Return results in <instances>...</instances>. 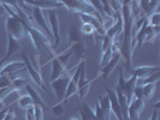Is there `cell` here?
Returning <instances> with one entry per match:
<instances>
[{
	"label": "cell",
	"instance_id": "cell-27",
	"mask_svg": "<svg viewBox=\"0 0 160 120\" xmlns=\"http://www.w3.org/2000/svg\"><path fill=\"white\" fill-rule=\"evenodd\" d=\"M65 102L62 101V102H58L57 104H54L52 107V114L54 117H62L63 114L65 113Z\"/></svg>",
	"mask_w": 160,
	"mask_h": 120
},
{
	"label": "cell",
	"instance_id": "cell-45",
	"mask_svg": "<svg viewBox=\"0 0 160 120\" xmlns=\"http://www.w3.org/2000/svg\"><path fill=\"white\" fill-rule=\"evenodd\" d=\"M23 120H25V119H23Z\"/></svg>",
	"mask_w": 160,
	"mask_h": 120
},
{
	"label": "cell",
	"instance_id": "cell-39",
	"mask_svg": "<svg viewBox=\"0 0 160 120\" xmlns=\"http://www.w3.org/2000/svg\"><path fill=\"white\" fill-rule=\"evenodd\" d=\"M15 118H16V114H15V112H13V109L11 108V109L8 112V114L5 115V118H4L2 120H15Z\"/></svg>",
	"mask_w": 160,
	"mask_h": 120
},
{
	"label": "cell",
	"instance_id": "cell-6",
	"mask_svg": "<svg viewBox=\"0 0 160 120\" xmlns=\"http://www.w3.org/2000/svg\"><path fill=\"white\" fill-rule=\"evenodd\" d=\"M22 61L24 63V65H25V70H27V72L29 73V76L32 77V79L35 82V84L39 85L42 90H45L46 93L49 94V91H48V89L46 88V85H45V83H43V79H42V77H41L40 70H38L36 67L32 66V64L30 63V60H29L28 55H27L24 52L22 53ZM49 95H51V94H49Z\"/></svg>",
	"mask_w": 160,
	"mask_h": 120
},
{
	"label": "cell",
	"instance_id": "cell-10",
	"mask_svg": "<svg viewBox=\"0 0 160 120\" xmlns=\"http://www.w3.org/2000/svg\"><path fill=\"white\" fill-rule=\"evenodd\" d=\"M157 71H160L159 66H138L131 71V74L135 76L137 79H143Z\"/></svg>",
	"mask_w": 160,
	"mask_h": 120
},
{
	"label": "cell",
	"instance_id": "cell-3",
	"mask_svg": "<svg viewBox=\"0 0 160 120\" xmlns=\"http://www.w3.org/2000/svg\"><path fill=\"white\" fill-rule=\"evenodd\" d=\"M59 2L68 8L70 12H76V13H89L96 17L104 25V18L102 16L96 11L89 4L87 0H59Z\"/></svg>",
	"mask_w": 160,
	"mask_h": 120
},
{
	"label": "cell",
	"instance_id": "cell-33",
	"mask_svg": "<svg viewBox=\"0 0 160 120\" xmlns=\"http://www.w3.org/2000/svg\"><path fill=\"white\" fill-rule=\"evenodd\" d=\"M89 4L93 6V7L95 8L96 11L102 16V18L105 17V15H104V11H102V5H101V1L100 0H87Z\"/></svg>",
	"mask_w": 160,
	"mask_h": 120
},
{
	"label": "cell",
	"instance_id": "cell-38",
	"mask_svg": "<svg viewBox=\"0 0 160 120\" xmlns=\"http://www.w3.org/2000/svg\"><path fill=\"white\" fill-rule=\"evenodd\" d=\"M149 1L151 0H140V10L142 11L144 13V11H146V8L148 6V4H149ZM143 13H142V16H143Z\"/></svg>",
	"mask_w": 160,
	"mask_h": 120
},
{
	"label": "cell",
	"instance_id": "cell-44",
	"mask_svg": "<svg viewBox=\"0 0 160 120\" xmlns=\"http://www.w3.org/2000/svg\"><path fill=\"white\" fill-rule=\"evenodd\" d=\"M70 120H81V119H80V118H76V117H72Z\"/></svg>",
	"mask_w": 160,
	"mask_h": 120
},
{
	"label": "cell",
	"instance_id": "cell-31",
	"mask_svg": "<svg viewBox=\"0 0 160 120\" xmlns=\"http://www.w3.org/2000/svg\"><path fill=\"white\" fill-rule=\"evenodd\" d=\"M148 19V24L152 26H160V13L159 12H153L151 16L147 18Z\"/></svg>",
	"mask_w": 160,
	"mask_h": 120
},
{
	"label": "cell",
	"instance_id": "cell-34",
	"mask_svg": "<svg viewBox=\"0 0 160 120\" xmlns=\"http://www.w3.org/2000/svg\"><path fill=\"white\" fill-rule=\"evenodd\" d=\"M108 1V5L113 8V11L116 12V13H122L120 11H122V2H120V0H107Z\"/></svg>",
	"mask_w": 160,
	"mask_h": 120
},
{
	"label": "cell",
	"instance_id": "cell-4",
	"mask_svg": "<svg viewBox=\"0 0 160 120\" xmlns=\"http://www.w3.org/2000/svg\"><path fill=\"white\" fill-rule=\"evenodd\" d=\"M27 32L29 34V36L32 37V42H34V46L36 47V49L41 52V53H48V54H52L53 53V46L51 45V40L48 39L47 36L41 31L40 29L35 28L32 24L30 25H24Z\"/></svg>",
	"mask_w": 160,
	"mask_h": 120
},
{
	"label": "cell",
	"instance_id": "cell-22",
	"mask_svg": "<svg viewBox=\"0 0 160 120\" xmlns=\"http://www.w3.org/2000/svg\"><path fill=\"white\" fill-rule=\"evenodd\" d=\"M8 52H6L5 58H6V59H10V58L19 49L21 46H19V41L16 40L15 37H12L11 35H8Z\"/></svg>",
	"mask_w": 160,
	"mask_h": 120
},
{
	"label": "cell",
	"instance_id": "cell-24",
	"mask_svg": "<svg viewBox=\"0 0 160 120\" xmlns=\"http://www.w3.org/2000/svg\"><path fill=\"white\" fill-rule=\"evenodd\" d=\"M160 78V71H157L152 73L151 76L146 77L143 79H137V84L138 85H143V84H149V83H157Z\"/></svg>",
	"mask_w": 160,
	"mask_h": 120
},
{
	"label": "cell",
	"instance_id": "cell-17",
	"mask_svg": "<svg viewBox=\"0 0 160 120\" xmlns=\"http://www.w3.org/2000/svg\"><path fill=\"white\" fill-rule=\"evenodd\" d=\"M24 88H25V90H27L28 95L32 97V100L34 101V104H35V106H40L42 109H46V108H47V104L45 103V101L41 98V96L39 95V93L32 88L30 84H28V83H27Z\"/></svg>",
	"mask_w": 160,
	"mask_h": 120
},
{
	"label": "cell",
	"instance_id": "cell-41",
	"mask_svg": "<svg viewBox=\"0 0 160 120\" xmlns=\"http://www.w3.org/2000/svg\"><path fill=\"white\" fill-rule=\"evenodd\" d=\"M149 120H158V109H154V112L152 114V118Z\"/></svg>",
	"mask_w": 160,
	"mask_h": 120
},
{
	"label": "cell",
	"instance_id": "cell-30",
	"mask_svg": "<svg viewBox=\"0 0 160 120\" xmlns=\"http://www.w3.org/2000/svg\"><path fill=\"white\" fill-rule=\"evenodd\" d=\"M27 83H28L27 78H24V77H17V78H15V79L12 80V87L16 89V90H22L25 87Z\"/></svg>",
	"mask_w": 160,
	"mask_h": 120
},
{
	"label": "cell",
	"instance_id": "cell-9",
	"mask_svg": "<svg viewBox=\"0 0 160 120\" xmlns=\"http://www.w3.org/2000/svg\"><path fill=\"white\" fill-rule=\"evenodd\" d=\"M144 108V100L143 98H136L132 97V100L130 101L128 107V114L130 120H138L140 119V114L142 113Z\"/></svg>",
	"mask_w": 160,
	"mask_h": 120
},
{
	"label": "cell",
	"instance_id": "cell-2",
	"mask_svg": "<svg viewBox=\"0 0 160 120\" xmlns=\"http://www.w3.org/2000/svg\"><path fill=\"white\" fill-rule=\"evenodd\" d=\"M5 8H6V12L8 13V18H6V30H8V35H11L12 37H15L18 41L24 39L28 32H27V29L24 26L23 21L18 17V15L15 12V10L12 7L5 5Z\"/></svg>",
	"mask_w": 160,
	"mask_h": 120
},
{
	"label": "cell",
	"instance_id": "cell-42",
	"mask_svg": "<svg viewBox=\"0 0 160 120\" xmlns=\"http://www.w3.org/2000/svg\"><path fill=\"white\" fill-rule=\"evenodd\" d=\"M6 60H8V59H6V58H5V56H4V58H2V59H0V70H1V67H2V66H4V65L6 64Z\"/></svg>",
	"mask_w": 160,
	"mask_h": 120
},
{
	"label": "cell",
	"instance_id": "cell-19",
	"mask_svg": "<svg viewBox=\"0 0 160 120\" xmlns=\"http://www.w3.org/2000/svg\"><path fill=\"white\" fill-rule=\"evenodd\" d=\"M99 104L102 109V113H104L105 120H111V102H110V97L106 95L102 96L99 98Z\"/></svg>",
	"mask_w": 160,
	"mask_h": 120
},
{
	"label": "cell",
	"instance_id": "cell-13",
	"mask_svg": "<svg viewBox=\"0 0 160 120\" xmlns=\"http://www.w3.org/2000/svg\"><path fill=\"white\" fill-rule=\"evenodd\" d=\"M68 71V69L64 65L59 61V59L54 56L52 59V73H51V80H54L57 78H59L62 74H64L65 72Z\"/></svg>",
	"mask_w": 160,
	"mask_h": 120
},
{
	"label": "cell",
	"instance_id": "cell-21",
	"mask_svg": "<svg viewBox=\"0 0 160 120\" xmlns=\"http://www.w3.org/2000/svg\"><path fill=\"white\" fill-rule=\"evenodd\" d=\"M101 77V73L99 72L98 74H96L94 78H92V79L87 80V83L84 84V85H82L81 88H78V90H77V93L76 94H78V100H80V102L87 96V94L89 93V89H90V85H92V83L94 82V80H96L98 78H100Z\"/></svg>",
	"mask_w": 160,
	"mask_h": 120
},
{
	"label": "cell",
	"instance_id": "cell-5",
	"mask_svg": "<svg viewBox=\"0 0 160 120\" xmlns=\"http://www.w3.org/2000/svg\"><path fill=\"white\" fill-rule=\"evenodd\" d=\"M70 79H71V72H69V70H68L59 78H57L54 80H51V85H52V88H53L54 93H56L58 102L64 101L66 88H68V84H69Z\"/></svg>",
	"mask_w": 160,
	"mask_h": 120
},
{
	"label": "cell",
	"instance_id": "cell-35",
	"mask_svg": "<svg viewBox=\"0 0 160 120\" xmlns=\"http://www.w3.org/2000/svg\"><path fill=\"white\" fill-rule=\"evenodd\" d=\"M94 114H95L96 120H105L104 113H102V109H101V107H100L99 102H96L95 103V111H94Z\"/></svg>",
	"mask_w": 160,
	"mask_h": 120
},
{
	"label": "cell",
	"instance_id": "cell-18",
	"mask_svg": "<svg viewBox=\"0 0 160 120\" xmlns=\"http://www.w3.org/2000/svg\"><path fill=\"white\" fill-rule=\"evenodd\" d=\"M70 50L72 52V54L76 56L78 60H82V58L86 54V46L82 42H72L70 43Z\"/></svg>",
	"mask_w": 160,
	"mask_h": 120
},
{
	"label": "cell",
	"instance_id": "cell-29",
	"mask_svg": "<svg viewBox=\"0 0 160 120\" xmlns=\"http://www.w3.org/2000/svg\"><path fill=\"white\" fill-rule=\"evenodd\" d=\"M56 56L59 59V61H60V63L66 67V65H68V63H69L70 58L72 56V52L70 50V48H68V49L64 50L63 53H60V54H58V55H56Z\"/></svg>",
	"mask_w": 160,
	"mask_h": 120
},
{
	"label": "cell",
	"instance_id": "cell-37",
	"mask_svg": "<svg viewBox=\"0 0 160 120\" xmlns=\"http://www.w3.org/2000/svg\"><path fill=\"white\" fill-rule=\"evenodd\" d=\"M12 106H13V104H8V106H6L5 108H2V109L0 111V120H2L4 118H5V115H6L8 111L12 108Z\"/></svg>",
	"mask_w": 160,
	"mask_h": 120
},
{
	"label": "cell",
	"instance_id": "cell-36",
	"mask_svg": "<svg viewBox=\"0 0 160 120\" xmlns=\"http://www.w3.org/2000/svg\"><path fill=\"white\" fill-rule=\"evenodd\" d=\"M134 97L136 98H143V90H142V85L137 84L134 90Z\"/></svg>",
	"mask_w": 160,
	"mask_h": 120
},
{
	"label": "cell",
	"instance_id": "cell-26",
	"mask_svg": "<svg viewBox=\"0 0 160 120\" xmlns=\"http://www.w3.org/2000/svg\"><path fill=\"white\" fill-rule=\"evenodd\" d=\"M113 55V50H112V47H111V45L108 46V47L105 49L104 52H102V56H101V63H100V65H101V67H104L105 65L107 64L110 60H111V58H112Z\"/></svg>",
	"mask_w": 160,
	"mask_h": 120
},
{
	"label": "cell",
	"instance_id": "cell-32",
	"mask_svg": "<svg viewBox=\"0 0 160 120\" xmlns=\"http://www.w3.org/2000/svg\"><path fill=\"white\" fill-rule=\"evenodd\" d=\"M12 87V79L8 77V74H1L0 76V89Z\"/></svg>",
	"mask_w": 160,
	"mask_h": 120
},
{
	"label": "cell",
	"instance_id": "cell-23",
	"mask_svg": "<svg viewBox=\"0 0 160 120\" xmlns=\"http://www.w3.org/2000/svg\"><path fill=\"white\" fill-rule=\"evenodd\" d=\"M142 90H143V100H152L155 94V83L143 84Z\"/></svg>",
	"mask_w": 160,
	"mask_h": 120
},
{
	"label": "cell",
	"instance_id": "cell-25",
	"mask_svg": "<svg viewBox=\"0 0 160 120\" xmlns=\"http://www.w3.org/2000/svg\"><path fill=\"white\" fill-rule=\"evenodd\" d=\"M18 104H19V107L23 108V109H27V108H29V107L35 106V104H34V101H32V97L29 95L21 96V97L18 98Z\"/></svg>",
	"mask_w": 160,
	"mask_h": 120
},
{
	"label": "cell",
	"instance_id": "cell-16",
	"mask_svg": "<svg viewBox=\"0 0 160 120\" xmlns=\"http://www.w3.org/2000/svg\"><path fill=\"white\" fill-rule=\"evenodd\" d=\"M136 85H137V78L135 76L130 74V78L128 80H125V87H124V95L127 97L129 103H130V101L134 97V90H135Z\"/></svg>",
	"mask_w": 160,
	"mask_h": 120
},
{
	"label": "cell",
	"instance_id": "cell-40",
	"mask_svg": "<svg viewBox=\"0 0 160 120\" xmlns=\"http://www.w3.org/2000/svg\"><path fill=\"white\" fill-rule=\"evenodd\" d=\"M6 15V8H5V5L2 2H0V17L5 16Z\"/></svg>",
	"mask_w": 160,
	"mask_h": 120
},
{
	"label": "cell",
	"instance_id": "cell-20",
	"mask_svg": "<svg viewBox=\"0 0 160 120\" xmlns=\"http://www.w3.org/2000/svg\"><path fill=\"white\" fill-rule=\"evenodd\" d=\"M69 41L72 42H82L83 41V34L77 25H70L69 28Z\"/></svg>",
	"mask_w": 160,
	"mask_h": 120
},
{
	"label": "cell",
	"instance_id": "cell-14",
	"mask_svg": "<svg viewBox=\"0 0 160 120\" xmlns=\"http://www.w3.org/2000/svg\"><path fill=\"white\" fill-rule=\"evenodd\" d=\"M78 112H80L81 120H96L95 114H94V111L93 108L90 107V104L87 103V102H83L78 106Z\"/></svg>",
	"mask_w": 160,
	"mask_h": 120
},
{
	"label": "cell",
	"instance_id": "cell-8",
	"mask_svg": "<svg viewBox=\"0 0 160 120\" xmlns=\"http://www.w3.org/2000/svg\"><path fill=\"white\" fill-rule=\"evenodd\" d=\"M42 11H43V10H41L40 7H35V6H32V19H34V22L38 24L41 29H42L41 31L43 32L49 40H53V35H52V32H51L49 25H48L47 22H46V19H45V16H43Z\"/></svg>",
	"mask_w": 160,
	"mask_h": 120
},
{
	"label": "cell",
	"instance_id": "cell-28",
	"mask_svg": "<svg viewBox=\"0 0 160 120\" xmlns=\"http://www.w3.org/2000/svg\"><path fill=\"white\" fill-rule=\"evenodd\" d=\"M81 31H82L83 35H94V34H98V32H96L95 26L92 25V24H89V23L82 24V26H81ZM98 37H100L99 34H98ZM100 39H101V37H100Z\"/></svg>",
	"mask_w": 160,
	"mask_h": 120
},
{
	"label": "cell",
	"instance_id": "cell-15",
	"mask_svg": "<svg viewBox=\"0 0 160 120\" xmlns=\"http://www.w3.org/2000/svg\"><path fill=\"white\" fill-rule=\"evenodd\" d=\"M25 69V65L23 61H11L8 64H5L1 70H0V76L1 74H10V73H13V72L21 71Z\"/></svg>",
	"mask_w": 160,
	"mask_h": 120
},
{
	"label": "cell",
	"instance_id": "cell-1",
	"mask_svg": "<svg viewBox=\"0 0 160 120\" xmlns=\"http://www.w3.org/2000/svg\"><path fill=\"white\" fill-rule=\"evenodd\" d=\"M122 18H123V31H122V45L120 55L124 59V65L127 71L131 74V63H132V50L135 48L134 41V17L131 13L130 4L122 5Z\"/></svg>",
	"mask_w": 160,
	"mask_h": 120
},
{
	"label": "cell",
	"instance_id": "cell-11",
	"mask_svg": "<svg viewBox=\"0 0 160 120\" xmlns=\"http://www.w3.org/2000/svg\"><path fill=\"white\" fill-rule=\"evenodd\" d=\"M106 89V93L107 96L110 97V102H111V112L114 113L116 118L118 120H124L123 119V114H122V109H120V106L118 103V100H117V95L116 93L112 91L110 88H105Z\"/></svg>",
	"mask_w": 160,
	"mask_h": 120
},
{
	"label": "cell",
	"instance_id": "cell-12",
	"mask_svg": "<svg viewBox=\"0 0 160 120\" xmlns=\"http://www.w3.org/2000/svg\"><path fill=\"white\" fill-rule=\"evenodd\" d=\"M120 58H122V55H120V52H117V53H113L112 58H111V60L107 63V64L105 65L104 67H102V70H101V76L104 77V78H108V76L111 74L113 72V70L116 69V66L118 65V63H119Z\"/></svg>",
	"mask_w": 160,
	"mask_h": 120
},
{
	"label": "cell",
	"instance_id": "cell-43",
	"mask_svg": "<svg viewBox=\"0 0 160 120\" xmlns=\"http://www.w3.org/2000/svg\"><path fill=\"white\" fill-rule=\"evenodd\" d=\"M130 1L131 0H123V4L122 5H128V4H130Z\"/></svg>",
	"mask_w": 160,
	"mask_h": 120
},
{
	"label": "cell",
	"instance_id": "cell-7",
	"mask_svg": "<svg viewBox=\"0 0 160 120\" xmlns=\"http://www.w3.org/2000/svg\"><path fill=\"white\" fill-rule=\"evenodd\" d=\"M48 11V19H49V29L53 35V40L56 41L53 48L58 47L59 42H60V31H59V18H58V12H57V8H51L47 10Z\"/></svg>",
	"mask_w": 160,
	"mask_h": 120
}]
</instances>
